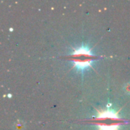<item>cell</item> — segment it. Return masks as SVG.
I'll return each instance as SVG.
<instances>
[{"mask_svg":"<svg viewBox=\"0 0 130 130\" xmlns=\"http://www.w3.org/2000/svg\"><path fill=\"white\" fill-rule=\"evenodd\" d=\"M120 110L115 109L97 110L96 120H100L97 123L98 130H119L120 126L123 123L122 118L119 116Z\"/></svg>","mask_w":130,"mask_h":130,"instance_id":"obj_1","label":"cell"},{"mask_svg":"<svg viewBox=\"0 0 130 130\" xmlns=\"http://www.w3.org/2000/svg\"><path fill=\"white\" fill-rule=\"evenodd\" d=\"M70 60L74 64V67L82 72L85 69L91 67L95 60L94 55L91 53L90 47L88 45H82L76 49H74L70 54Z\"/></svg>","mask_w":130,"mask_h":130,"instance_id":"obj_2","label":"cell"},{"mask_svg":"<svg viewBox=\"0 0 130 130\" xmlns=\"http://www.w3.org/2000/svg\"><path fill=\"white\" fill-rule=\"evenodd\" d=\"M124 91L126 93H127L128 94H130V83H128L126 84L125 86H124Z\"/></svg>","mask_w":130,"mask_h":130,"instance_id":"obj_3","label":"cell"}]
</instances>
